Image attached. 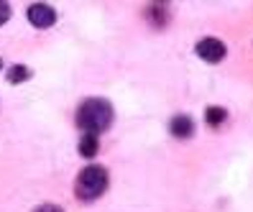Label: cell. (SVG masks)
Returning <instances> with one entry per match:
<instances>
[{
  "mask_svg": "<svg viewBox=\"0 0 253 212\" xmlns=\"http://www.w3.org/2000/svg\"><path fill=\"white\" fill-rule=\"evenodd\" d=\"M105 189H108V171L102 166H87V169H82L77 176V184H74V192L84 202L97 200Z\"/></svg>",
  "mask_w": 253,
  "mask_h": 212,
  "instance_id": "2",
  "label": "cell"
},
{
  "mask_svg": "<svg viewBox=\"0 0 253 212\" xmlns=\"http://www.w3.org/2000/svg\"><path fill=\"white\" fill-rule=\"evenodd\" d=\"M197 56L202 62L217 64V62H222V56H225V43L217 41V39H205V41L197 43Z\"/></svg>",
  "mask_w": 253,
  "mask_h": 212,
  "instance_id": "4",
  "label": "cell"
},
{
  "mask_svg": "<svg viewBox=\"0 0 253 212\" xmlns=\"http://www.w3.org/2000/svg\"><path fill=\"white\" fill-rule=\"evenodd\" d=\"M36 212H62L59 207H54V205H43V207H39Z\"/></svg>",
  "mask_w": 253,
  "mask_h": 212,
  "instance_id": "10",
  "label": "cell"
},
{
  "mask_svg": "<svg viewBox=\"0 0 253 212\" xmlns=\"http://www.w3.org/2000/svg\"><path fill=\"white\" fill-rule=\"evenodd\" d=\"M0 67H3V62H0Z\"/></svg>",
  "mask_w": 253,
  "mask_h": 212,
  "instance_id": "11",
  "label": "cell"
},
{
  "mask_svg": "<svg viewBox=\"0 0 253 212\" xmlns=\"http://www.w3.org/2000/svg\"><path fill=\"white\" fill-rule=\"evenodd\" d=\"M8 18H10V5L8 3H0V26H3Z\"/></svg>",
  "mask_w": 253,
  "mask_h": 212,
  "instance_id": "9",
  "label": "cell"
},
{
  "mask_svg": "<svg viewBox=\"0 0 253 212\" xmlns=\"http://www.w3.org/2000/svg\"><path fill=\"white\" fill-rule=\"evenodd\" d=\"M28 77H31V69L28 67H10L8 69V82H13V85H21V82H26Z\"/></svg>",
  "mask_w": 253,
  "mask_h": 212,
  "instance_id": "8",
  "label": "cell"
},
{
  "mask_svg": "<svg viewBox=\"0 0 253 212\" xmlns=\"http://www.w3.org/2000/svg\"><path fill=\"white\" fill-rule=\"evenodd\" d=\"M26 16L36 28H49V26L56 23V10L51 5H46V3H34L31 8H28Z\"/></svg>",
  "mask_w": 253,
  "mask_h": 212,
  "instance_id": "3",
  "label": "cell"
},
{
  "mask_svg": "<svg viewBox=\"0 0 253 212\" xmlns=\"http://www.w3.org/2000/svg\"><path fill=\"white\" fill-rule=\"evenodd\" d=\"M97 148H100L97 135H95V133H84L82 141H80V154H82L84 159H92V156L97 154Z\"/></svg>",
  "mask_w": 253,
  "mask_h": 212,
  "instance_id": "6",
  "label": "cell"
},
{
  "mask_svg": "<svg viewBox=\"0 0 253 212\" xmlns=\"http://www.w3.org/2000/svg\"><path fill=\"white\" fill-rule=\"evenodd\" d=\"M171 133L176 135V138H189V135L195 133V123H192V118L176 115V118L171 120Z\"/></svg>",
  "mask_w": 253,
  "mask_h": 212,
  "instance_id": "5",
  "label": "cell"
},
{
  "mask_svg": "<svg viewBox=\"0 0 253 212\" xmlns=\"http://www.w3.org/2000/svg\"><path fill=\"white\" fill-rule=\"evenodd\" d=\"M110 123H113V108H110L108 100L90 97L87 102L80 105V110H77V126L84 133H95L97 135L100 130L110 128Z\"/></svg>",
  "mask_w": 253,
  "mask_h": 212,
  "instance_id": "1",
  "label": "cell"
},
{
  "mask_svg": "<svg viewBox=\"0 0 253 212\" xmlns=\"http://www.w3.org/2000/svg\"><path fill=\"white\" fill-rule=\"evenodd\" d=\"M225 118H228L225 108H207V110H205L207 126H222V123H225Z\"/></svg>",
  "mask_w": 253,
  "mask_h": 212,
  "instance_id": "7",
  "label": "cell"
}]
</instances>
